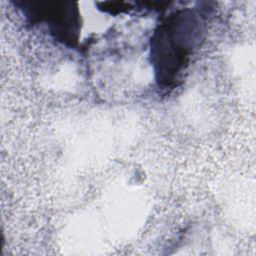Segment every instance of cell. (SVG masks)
I'll return each instance as SVG.
<instances>
[{
    "label": "cell",
    "mask_w": 256,
    "mask_h": 256,
    "mask_svg": "<svg viewBox=\"0 0 256 256\" xmlns=\"http://www.w3.org/2000/svg\"><path fill=\"white\" fill-rule=\"evenodd\" d=\"M204 31L202 18L191 9L177 10L161 20L150 39L151 65L160 88L173 89L183 82Z\"/></svg>",
    "instance_id": "1"
},
{
    "label": "cell",
    "mask_w": 256,
    "mask_h": 256,
    "mask_svg": "<svg viewBox=\"0 0 256 256\" xmlns=\"http://www.w3.org/2000/svg\"><path fill=\"white\" fill-rule=\"evenodd\" d=\"M97 5L99 6L98 9L101 11L111 14V15H117L120 13H128L133 8L129 3L123 2V1H107V2H98Z\"/></svg>",
    "instance_id": "3"
},
{
    "label": "cell",
    "mask_w": 256,
    "mask_h": 256,
    "mask_svg": "<svg viewBox=\"0 0 256 256\" xmlns=\"http://www.w3.org/2000/svg\"><path fill=\"white\" fill-rule=\"evenodd\" d=\"M26 22L32 26L44 23L50 35L67 47H75L81 32V17L75 2H15Z\"/></svg>",
    "instance_id": "2"
}]
</instances>
